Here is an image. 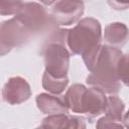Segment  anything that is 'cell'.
<instances>
[{"instance_id": "ac0fdd59", "label": "cell", "mask_w": 129, "mask_h": 129, "mask_svg": "<svg viewBox=\"0 0 129 129\" xmlns=\"http://www.w3.org/2000/svg\"><path fill=\"white\" fill-rule=\"evenodd\" d=\"M123 122H124V126L127 127V128H129V110L125 114V116L123 117Z\"/></svg>"}, {"instance_id": "8fae6325", "label": "cell", "mask_w": 129, "mask_h": 129, "mask_svg": "<svg viewBox=\"0 0 129 129\" xmlns=\"http://www.w3.org/2000/svg\"><path fill=\"white\" fill-rule=\"evenodd\" d=\"M40 127L53 128V129H58V128L78 129V128H86V124L82 117L69 116L68 114H53V115H48L46 118H44Z\"/></svg>"}, {"instance_id": "d6986e66", "label": "cell", "mask_w": 129, "mask_h": 129, "mask_svg": "<svg viewBox=\"0 0 129 129\" xmlns=\"http://www.w3.org/2000/svg\"><path fill=\"white\" fill-rule=\"evenodd\" d=\"M38 1H40L41 3H43L44 5H51V4H54L56 1H58V0H38Z\"/></svg>"}, {"instance_id": "30bf717a", "label": "cell", "mask_w": 129, "mask_h": 129, "mask_svg": "<svg viewBox=\"0 0 129 129\" xmlns=\"http://www.w3.org/2000/svg\"><path fill=\"white\" fill-rule=\"evenodd\" d=\"M36 105L40 112L47 115L53 114H68L69 107L66 103L64 97H58L53 94L42 93L36 97Z\"/></svg>"}, {"instance_id": "52a82bcc", "label": "cell", "mask_w": 129, "mask_h": 129, "mask_svg": "<svg viewBox=\"0 0 129 129\" xmlns=\"http://www.w3.org/2000/svg\"><path fill=\"white\" fill-rule=\"evenodd\" d=\"M31 96L30 86L21 77H12L3 87V100L10 105H18L27 101Z\"/></svg>"}, {"instance_id": "6da1fadb", "label": "cell", "mask_w": 129, "mask_h": 129, "mask_svg": "<svg viewBox=\"0 0 129 129\" xmlns=\"http://www.w3.org/2000/svg\"><path fill=\"white\" fill-rule=\"evenodd\" d=\"M102 29L100 22L92 17L81 19L72 29H69L68 48L73 54L83 56L86 68L91 71L101 50Z\"/></svg>"}, {"instance_id": "5bb4252c", "label": "cell", "mask_w": 129, "mask_h": 129, "mask_svg": "<svg viewBox=\"0 0 129 129\" xmlns=\"http://www.w3.org/2000/svg\"><path fill=\"white\" fill-rule=\"evenodd\" d=\"M68 84H69L68 77L60 78V79L54 78L44 71L43 76H42V87L48 93L53 94V95H59L66 90Z\"/></svg>"}, {"instance_id": "ba28073f", "label": "cell", "mask_w": 129, "mask_h": 129, "mask_svg": "<svg viewBox=\"0 0 129 129\" xmlns=\"http://www.w3.org/2000/svg\"><path fill=\"white\" fill-rule=\"evenodd\" d=\"M108 103V98L105 92L97 87H91L86 90L83 97V111L89 118H95L105 113Z\"/></svg>"}, {"instance_id": "e0dca14e", "label": "cell", "mask_w": 129, "mask_h": 129, "mask_svg": "<svg viewBox=\"0 0 129 129\" xmlns=\"http://www.w3.org/2000/svg\"><path fill=\"white\" fill-rule=\"evenodd\" d=\"M108 4L116 10H125L129 8V0H108Z\"/></svg>"}, {"instance_id": "7a4b0ae2", "label": "cell", "mask_w": 129, "mask_h": 129, "mask_svg": "<svg viewBox=\"0 0 129 129\" xmlns=\"http://www.w3.org/2000/svg\"><path fill=\"white\" fill-rule=\"evenodd\" d=\"M122 51L114 46L102 45L97 60L87 77V84L97 87L110 95H116L121 88L118 76V62Z\"/></svg>"}, {"instance_id": "5b68a950", "label": "cell", "mask_w": 129, "mask_h": 129, "mask_svg": "<svg viewBox=\"0 0 129 129\" xmlns=\"http://www.w3.org/2000/svg\"><path fill=\"white\" fill-rule=\"evenodd\" d=\"M15 17L21 21L30 33L41 32L50 23H53L45 8L36 2L24 3Z\"/></svg>"}, {"instance_id": "7c38bea8", "label": "cell", "mask_w": 129, "mask_h": 129, "mask_svg": "<svg viewBox=\"0 0 129 129\" xmlns=\"http://www.w3.org/2000/svg\"><path fill=\"white\" fill-rule=\"evenodd\" d=\"M129 39V29L122 22L108 24L104 30V40L107 45L117 48L122 47Z\"/></svg>"}, {"instance_id": "9a60e30c", "label": "cell", "mask_w": 129, "mask_h": 129, "mask_svg": "<svg viewBox=\"0 0 129 129\" xmlns=\"http://www.w3.org/2000/svg\"><path fill=\"white\" fill-rule=\"evenodd\" d=\"M23 4L22 0H0V13L2 15H16Z\"/></svg>"}, {"instance_id": "9c48e42d", "label": "cell", "mask_w": 129, "mask_h": 129, "mask_svg": "<svg viewBox=\"0 0 129 129\" xmlns=\"http://www.w3.org/2000/svg\"><path fill=\"white\" fill-rule=\"evenodd\" d=\"M124 103L116 95L108 97V103L105 110V116L100 118L96 124L98 128H112V127H123V113Z\"/></svg>"}, {"instance_id": "4fadbf2b", "label": "cell", "mask_w": 129, "mask_h": 129, "mask_svg": "<svg viewBox=\"0 0 129 129\" xmlns=\"http://www.w3.org/2000/svg\"><path fill=\"white\" fill-rule=\"evenodd\" d=\"M87 88L82 84H74L72 85L64 97L66 103L71 111L74 113H82L83 111V97Z\"/></svg>"}, {"instance_id": "3957f363", "label": "cell", "mask_w": 129, "mask_h": 129, "mask_svg": "<svg viewBox=\"0 0 129 129\" xmlns=\"http://www.w3.org/2000/svg\"><path fill=\"white\" fill-rule=\"evenodd\" d=\"M45 72L54 78H66L70 67V51L61 42L46 40L42 48Z\"/></svg>"}, {"instance_id": "277c9868", "label": "cell", "mask_w": 129, "mask_h": 129, "mask_svg": "<svg viewBox=\"0 0 129 129\" xmlns=\"http://www.w3.org/2000/svg\"><path fill=\"white\" fill-rule=\"evenodd\" d=\"M31 33L16 17L3 21L0 27L1 55L8 53L12 48L25 43Z\"/></svg>"}, {"instance_id": "2e32d148", "label": "cell", "mask_w": 129, "mask_h": 129, "mask_svg": "<svg viewBox=\"0 0 129 129\" xmlns=\"http://www.w3.org/2000/svg\"><path fill=\"white\" fill-rule=\"evenodd\" d=\"M118 76L120 82L129 87V53L123 54L118 62Z\"/></svg>"}, {"instance_id": "8992f818", "label": "cell", "mask_w": 129, "mask_h": 129, "mask_svg": "<svg viewBox=\"0 0 129 129\" xmlns=\"http://www.w3.org/2000/svg\"><path fill=\"white\" fill-rule=\"evenodd\" d=\"M83 0H58L50 10V18L54 24L71 25L77 22L84 13Z\"/></svg>"}]
</instances>
